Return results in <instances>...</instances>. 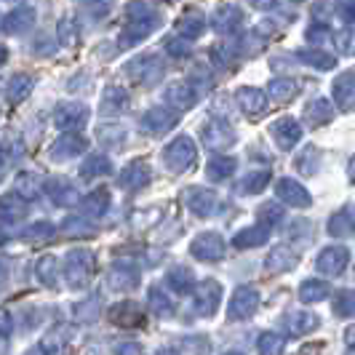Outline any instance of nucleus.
<instances>
[{"label": "nucleus", "instance_id": "obj_29", "mask_svg": "<svg viewBox=\"0 0 355 355\" xmlns=\"http://www.w3.org/2000/svg\"><path fill=\"white\" fill-rule=\"evenodd\" d=\"M3 160H6V155H3V150H0V166H3Z\"/></svg>", "mask_w": 355, "mask_h": 355}, {"label": "nucleus", "instance_id": "obj_1", "mask_svg": "<svg viewBox=\"0 0 355 355\" xmlns=\"http://www.w3.org/2000/svg\"><path fill=\"white\" fill-rule=\"evenodd\" d=\"M94 275V257L86 249H72L64 257V281L70 288H83Z\"/></svg>", "mask_w": 355, "mask_h": 355}, {"label": "nucleus", "instance_id": "obj_4", "mask_svg": "<svg viewBox=\"0 0 355 355\" xmlns=\"http://www.w3.org/2000/svg\"><path fill=\"white\" fill-rule=\"evenodd\" d=\"M86 147H89V142H86L80 134L67 131V134H62V137L51 144L49 158L51 160H70V158H75V155H80V153H86Z\"/></svg>", "mask_w": 355, "mask_h": 355}, {"label": "nucleus", "instance_id": "obj_27", "mask_svg": "<svg viewBox=\"0 0 355 355\" xmlns=\"http://www.w3.org/2000/svg\"><path fill=\"white\" fill-rule=\"evenodd\" d=\"M6 278H8V267H6V262L0 259V284H6Z\"/></svg>", "mask_w": 355, "mask_h": 355}, {"label": "nucleus", "instance_id": "obj_6", "mask_svg": "<svg viewBox=\"0 0 355 355\" xmlns=\"http://www.w3.org/2000/svg\"><path fill=\"white\" fill-rule=\"evenodd\" d=\"M43 193L51 198L56 206H72L78 196H75V187L64 177H49L43 182Z\"/></svg>", "mask_w": 355, "mask_h": 355}, {"label": "nucleus", "instance_id": "obj_13", "mask_svg": "<svg viewBox=\"0 0 355 355\" xmlns=\"http://www.w3.org/2000/svg\"><path fill=\"white\" fill-rule=\"evenodd\" d=\"M24 214H27V200L21 196L11 193V196L0 198V216H3V219L14 222V219H21Z\"/></svg>", "mask_w": 355, "mask_h": 355}, {"label": "nucleus", "instance_id": "obj_26", "mask_svg": "<svg viewBox=\"0 0 355 355\" xmlns=\"http://www.w3.org/2000/svg\"><path fill=\"white\" fill-rule=\"evenodd\" d=\"M21 310H24V313H27V315H30V318H27V323H21V326H24V329H35L37 323H40V315H37V313H40V307H33V304H30V307H21Z\"/></svg>", "mask_w": 355, "mask_h": 355}, {"label": "nucleus", "instance_id": "obj_25", "mask_svg": "<svg viewBox=\"0 0 355 355\" xmlns=\"http://www.w3.org/2000/svg\"><path fill=\"white\" fill-rule=\"evenodd\" d=\"M14 331V318L8 310H0V339H8Z\"/></svg>", "mask_w": 355, "mask_h": 355}, {"label": "nucleus", "instance_id": "obj_2", "mask_svg": "<svg viewBox=\"0 0 355 355\" xmlns=\"http://www.w3.org/2000/svg\"><path fill=\"white\" fill-rule=\"evenodd\" d=\"M86 121H89V107L80 102H62L53 110V123L62 131H75V128L86 125Z\"/></svg>", "mask_w": 355, "mask_h": 355}, {"label": "nucleus", "instance_id": "obj_20", "mask_svg": "<svg viewBox=\"0 0 355 355\" xmlns=\"http://www.w3.org/2000/svg\"><path fill=\"white\" fill-rule=\"evenodd\" d=\"M70 334H72V329H67V326H56V329L49 331V337L43 339V345H40L37 350H49V353H53V350H59L64 342H70Z\"/></svg>", "mask_w": 355, "mask_h": 355}, {"label": "nucleus", "instance_id": "obj_21", "mask_svg": "<svg viewBox=\"0 0 355 355\" xmlns=\"http://www.w3.org/2000/svg\"><path fill=\"white\" fill-rule=\"evenodd\" d=\"M125 107V94L121 89H107L102 96V112H121Z\"/></svg>", "mask_w": 355, "mask_h": 355}, {"label": "nucleus", "instance_id": "obj_18", "mask_svg": "<svg viewBox=\"0 0 355 355\" xmlns=\"http://www.w3.org/2000/svg\"><path fill=\"white\" fill-rule=\"evenodd\" d=\"M102 174H110V160L102 158V155H91V158L83 160L80 166V177L83 179H96Z\"/></svg>", "mask_w": 355, "mask_h": 355}, {"label": "nucleus", "instance_id": "obj_23", "mask_svg": "<svg viewBox=\"0 0 355 355\" xmlns=\"http://www.w3.org/2000/svg\"><path fill=\"white\" fill-rule=\"evenodd\" d=\"M62 227H64V232H67V235H91V232H94V227H91L89 222H83V219H64V225H62Z\"/></svg>", "mask_w": 355, "mask_h": 355}, {"label": "nucleus", "instance_id": "obj_12", "mask_svg": "<svg viewBox=\"0 0 355 355\" xmlns=\"http://www.w3.org/2000/svg\"><path fill=\"white\" fill-rule=\"evenodd\" d=\"M158 72H160V64L155 62V56H139L137 62L125 64V75H131V78H137V80H150V78L158 75Z\"/></svg>", "mask_w": 355, "mask_h": 355}, {"label": "nucleus", "instance_id": "obj_22", "mask_svg": "<svg viewBox=\"0 0 355 355\" xmlns=\"http://www.w3.org/2000/svg\"><path fill=\"white\" fill-rule=\"evenodd\" d=\"M80 3V8L83 11H89L91 17H102V14H107V8L112 6V0H78Z\"/></svg>", "mask_w": 355, "mask_h": 355}, {"label": "nucleus", "instance_id": "obj_17", "mask_svg": "<svg viewBox=\"0 0 355 355\" xmlns=\"http://www.w3.org/2000/svg\"><path fill=\"white\" fill-rule=\"evenodd\" d=\"M110 209V196L107 190H94L83 198V211L91 214V216H102V214Z\"/></svg>", "mask_w": 355, "mask_h": 355}, {"label": "nucleus", "instance_id": "obj_14", "mask_svg": "<svg viewBox=\"0 0 355 355\" xmlns=\"http://www.w3.org/2000/svg\"><path fill=\"white\" fill-rule=\"evenodd\" d=\"M56 35H59V43H62L64 49H75V46H78V40H80L78 21H75L72 17L59 19V24H56Z\"/></svg>", "mask_w": 355, "mask_h": 355}, {"label": "nucleus", "instance_id": "obj_24", "mask_svg": "<svg viewBox=\"0 0 355 355\" xmlns=\"http://www.w3.org/2000/svg\"><path fill=\"white\" fill-rule=\"evenodd\" d=\"M53 51H56L53 40H49V37H35V43H33V53H37V56H53Z\"/></svg>", "mask_w": 355, "mask_h": 355}, {"label": "nucleus", "instance_id": "obj_28", "mask_svg": "<svg viewBox=\"0 0 355 355\" xmlns=\"http://www.w3.org/2000/svg\"><path fill=\"white\" fill-rule=\"evenodd\" d=\"M6 56H8V53H6V49H3V46H0V64H3V62H6Z\"/></svg>", "mask_w": 355, "mask_h": 355}, {"label": "nucleus", "instance_id": "obj_8", "mask_svg": "<svg viewBox=\"0 0 355 355\" xmlns=\"http://www.w3.org/2000/svg\"><path fill=\"white\" fill-rule=\"evenodd\" d=\"M110 320L118 326H139L142 323V310L134 302H118L110 307Z\"/></svg>", "mask_w": 355, "mask_h": 355}, {"label": "nucleus", "instance_id": "obj_9", "mask_svg": "<svg viewBox=\"0 0 355 355\" xmlns=\"http://www.w3.org/2000/svg\"><path fill=\"white\" fill-rule=\"evenodd\" d=\"M14 193L17 196H21L24 200H35V198H40V193H43V179L37 177V174H19L17 182H14Z\"/></svg>", "mask_w": 355, "mask_h": 355}, {"label": "nucleus", "instance_id": "obj_5", "mask_svg": "<svg viewBox=\"0 0 355 355\" xmlns=\"http://www.w3.org/2000/svg\"><path fill=\"white\" fill-rule=\"evenodd\" d=\"M139 284V272L137 267L128 265V262H115L107 272V286L115 288V291H128Z\"/></svg>", "mask_w": 355, "mask_h": 355}, {"label": "nucleus", "instance_id": "obj_19", "mask_svg": "<svg viewBox=\"0 0 355 355\" xmlns=\"http://www.w3.org/2000/svg\"><path fill=\"white\" fill-rule=\"evenodd\" d=\"M142 125H144V131H150V134H163V131L171 125V115L163 112V110H153V112L144 115Z\"/></svg>", "mask_w": 355, "mask_h": 355}, {"label": "nucleus", "instance_id": "obj_16", "mask_svg": "<svg viewBox=\"0 0 355 355\" xmlns=\"http://www.w3.org/2000/svg\"><path fill=\"white\" fill-rule=\"evenodd\" d=\"M21 235H24V241H30V243H46V241H51L53 235H56V227H53L51 222L43 219V222H33Z\"/></svg>", "mask_w": 355, "mask_h": 355}, {"label": "nucleus", "instance_id": "obj_11", "mask_svg": "<svg viewBox=\"0 0 355 355\" xmlns=\"http://www.w3.org/2000/svg\"><path fill=\"white\" fill-rule=\"evenodd\" d=\"M190 158H193V147H190L187 139H177V142L166 150V163H168V168L182 171V168L190 163Z\"/></svg>", "mask_w": 355, "mask_h": 355}, {"label": "nucleus", "instance_id": "obj_10", "mask_svg": "<svg viewBox=\"0 0 355 355\" xmlns=\"http://www.w3.org/2000/svg\"><path fill=\"white\" fill-rule=\"evenodd\" d=\"M35 275L46 288H56V284H59V262H56V257H51V254L40 257L35 265Z\"/></svg>", "mask_w": 355, "mask_h": 355}, {"label": "nucleus", "instance_id": "obj_7", "mask_svg": "<svg viewBox=\"0 0 355 355\" xmlns=\"http://www.w3.org/2000/svg\"><path fill=\"white\" fill-rule=\"evenodd\" d=\"M33 86H35L33 75H27V72H14V75L8 78L3 94H6L8 105H19V102H24V99L33 94Z\"/></svg>", "mask_w": 355, "mask_h": 355}, {"label": "nucleus", "instance_id": "obj_15", "mask_svg": "<svg viewBox=\"0 0 355 355\" xmlns=\"http://www.w3.org/2000/svg\"><path fill=\"white\" fill-rule=\"evenodd\" d=\"M147 179H150L147 166H144V163H131L123 174H121V184H123V187H128V190H139Z\"/></svg>", "mask_w": 355, "mask_h": 355}, {"label": "nucleus", "instance_id": "obj_3", "mask_svg": "<svg viewBox=\"0 0 355 355\" xmlns=\"http://www.w3.org/2000/svg\"><path fill=\"white\" fill-rule=\"evenodd\" d=\"M35 8H30V6H19L14 11H8L6 17H3V24H0V33L3 35H24V33H30L33 30V24H35Z\"/></svg>", "mask_w": 355, "mask_h": 355}]
</instances>
